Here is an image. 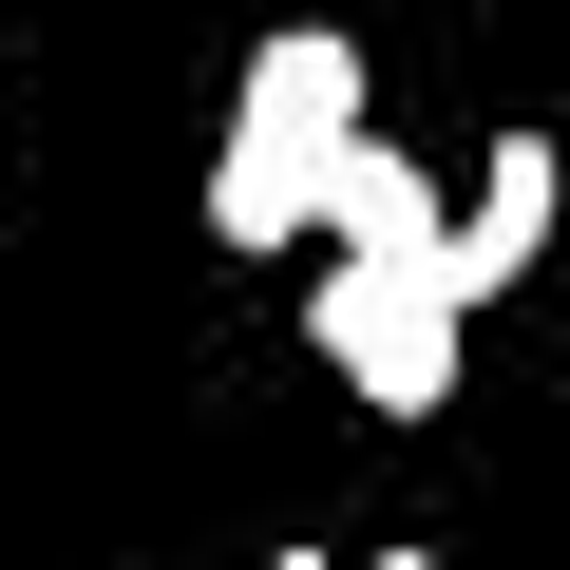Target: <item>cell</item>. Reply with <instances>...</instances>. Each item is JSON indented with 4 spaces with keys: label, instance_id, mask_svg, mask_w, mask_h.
I'll return each mask as SVG.
<instances>
[{
    "label": "cell",
    "instance_id": "cell-4",
    "mask_svg": "<svg viewBox=\"0 0 570 570\" xmlns=\"http://www.w3.org/2000/svg\"><path fill=\"white\" fill-rule=\"evenodd\" d=\"M438 171L400 153V134H343V171H324V247H381V266H438Z\"/></svg>",
    "mask_w": 570,
    "mask_h": 570
},
{
    "label": "cell",
    "instance_id": "cell-5",
    "mask_svg": "<svg viewBox=\"0 0 570 570\" xmlns=\"http://www.w3.org/2000/svg\"><path fill=\"white\" fill-rule=\"evenodd\" d=\"M362 570H438V551H362Z\"/></svg>",
    "mask_w": 570,
    "mask_h": 570
},
{
    "label": "cell",
    "instance_id": "cell-3",
    "mask_svg": "<svg viewBox=\"0 0 570 570\" xmlns=\"http://www.w3.org/2000/svg\"><path fill=\"white\" fill-rule=\"evenodd\" d=\"M551 209H570V153H551V134H494V153H475V209L438 228V285H456V305H513L532 247H551Z\"/></svg>",
    "mask_w": 570,
    "mask_h": 570
},
{
    "label": "cell",
    "instance_id": "cell-1",
    "mask_svg": "<svg viewBox=\"0 0 570 570\" xmlns=\"http://www.w3.org/2000/svg\"><path fill=\"white\" fill-rule=\"evenodd\" d=\"M362 134V39L343 20H285L228 96V153H209V247H324V171Z\"/></svg>",
    "mask_w": 570,
    "mask_h": 570
},
{
    "label": "cell",
    "instance_id": "cell-6",
    "mask_svg": "<svg viewBox=\"0 0 570 570\" xmlns=\"http://www.w3.org/2000/svg\"><path fill=\"white\" fill-rule=\"evenodd\" d=\"M266 570H324V551H266Z\"/></svg>",
    "mask_w": 570,
    "mask_h": 570
},
{
    "label": "cell",
    "instance_id": "cell-2",
    "mask_svg": "<svg viewBox=\"0 0 570 570\" xmlns=\"http://www.w3.org/2000/svg\"><path fill=\"white\" fill-rule=\"evenodd\" d=\"M456 343H475V305H456L438 266L324 247V285H305V362H343L362 419H438V400H456Z\"/></svg>",
    "mask_w": 570,
    "mask_h": 570
}]
</instances>
